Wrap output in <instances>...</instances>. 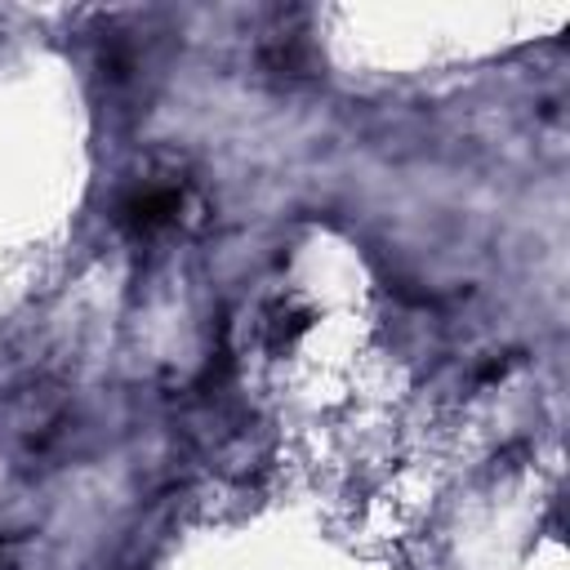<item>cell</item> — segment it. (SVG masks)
<instances>
[{
    "label": "cell",
    "instance_id": "6da1fadb",
    "mask_svg": "<svg viewBox=\"0 0 570 570\" xmlns=\"http://www.w3.org/2000/svg\"><path fill=\"white\" fill-rule=\"evenodd\" d=\"M120 214H125V223L134 232H156L160 223H169L178 214V191L174 187H142V191H134L125 200Z\"/></svg>",
    "mask_w": 570,
    "mask_h": 570
}]
</instances>
